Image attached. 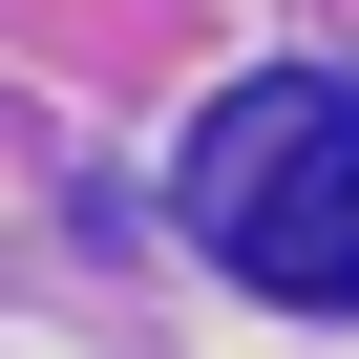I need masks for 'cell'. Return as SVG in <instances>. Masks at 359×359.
I'll list each match as a JSON object with an SVG mask.
<instances>
[{
    "instance_id": "obj_1",
    "label": "cell",
    "mask_w": 359,
    "mask_h": 359,
    "mask_svg": "<svg viewBox=\"0 0 359 359\" xmlns=\"http://www.w3.org/2000/svg\"><path fill=\"white\" fill-rule=\"evenodd\" d=\"M191 254L233 296H296V317H359V85L338 64H275L191 127Z\"/></svg>"
}]
</instances>
